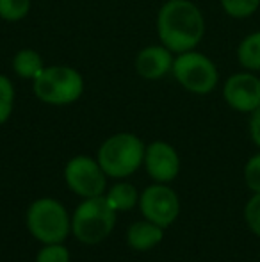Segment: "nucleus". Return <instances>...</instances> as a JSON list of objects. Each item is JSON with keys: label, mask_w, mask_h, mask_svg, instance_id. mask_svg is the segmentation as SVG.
Listing matches in <instances>:
<instances>
[{"label": "nucleus", "mask_w": 260, "mask_h": 262, "mask_svg": "<svg viewBox=\"0 0 260 262\" xmlns=\"http://www.w3.org/2000/svg\"><path fill=\"white\" fill-rule=\"evenodd\" d=\"M159 43L173 54L198 49L207 31L205 16L193 0H166L155 18Z\"/></svg>", "instance_id": "obj_1"}, {"label": "nucleus", "mask_w": 260, "mask_h": 262, "mask_svg": "<svg viewBox=\"0 0 260 262\" xmlns=\"http://www.w3.org/2000/svg\"><path fill=\"white\" fill-rule=\"evenodd\" d=\"M86 90L84 75L68 64H50L32 80V93L39 102L54 107L72 105Z\"/></svg>", "instance_id": "obj_2"}, {"label": "nucleus", "mask_w": 260, "mask_h": 262, "mask_svg": "<svg viewBox=\"0 0 260 262\" xmlns=\"http://www.w3.org/2000/svg\"><path fill=\"white\" fill-rule=\"evenodd\" d=\"M146 145L132 132H116L109 136L97 152V161L111 179H127L134 175L145 161Z\"/></svg>", "instance_id": "obj_3"}, {"label": "nucleus", "mask_w": 260, "mask_h": 262, "mask_svg": "<svg viewBox=\"0 0 260 262\" xmlns=\"http://www.w3.org/2000/svg\"><path fill=\"white\" fill-rule=\"evenodd\" d=\"M116 210L105 196L84 198L72 216V234L82 245H98L112 234L116 225Z\"/></svg>", "instance_id": "obj_4"}, {"label": "nucleus", "mask_w": 260, "mask_h": 262, "mask_svg": "<svg viewBox=\"0 0 260 262\" xmlns=\"http://www.w3.org/2000/svg\"><path fill=\"white\" fill-rule=\"evenodd\" d=\"M25 223L32 237L43 245L64 243L72 232V217L56 198H38L32 202Z\"/></svg>", "instance_id": "obj_5"}, {"label": "nucleus", "mask_w": 260, "mask_h": 262, "mask_svg": "<svg viewBox=\"0 0 260 262\" xmlns=\"http://www.w3.org/2000/svg\"><path fill=\"white\" fill-rule=\"evenodd\" d=\"M171 75L193 95H210L219 84V70L216 62L196 49L175 54Z\"/></svg>", "instance_id": "obj_6"}, {"label": "nucleus", "mask_w": 260, "mask_h": 262, "mask_svg": "<svg viewBox=\"0 0 260 262\" xmlns=\"http://www.w3.org/2000/svg\"><path fill=\"white\" fill-rule=\"evenodd\" d=\"M64 182L82 200L102 196L107 191V175L97 159L89 156H75L66 162Z\"/></svg>", "instance_id": "obj_7"}, {"label": "nucleus", "mask_w": 260, "mask_h": 262, "mask_svg": "<svg viewBox=\"0 0 260 262\" xmlns=\"http://www.w3.org/2000/svg\"><path fill=\"white\" fill-rule=\"evenodd\" d=\"M139 209L143 217L159 227L168 228L177 221L180 214V200L168 184L155 182L141 193Z\"/></svg>", "instance_id": "obj_8"}, {"label": "nucleus", "mask_w": 260, "mask_h": 262, "mask_svg": "<svg viewBox=\"0 0 260 262\" xmlns=\"http://www.w3.org/2000/svg\"><path fill=\"white\" fill-rule=\"evenodd\" d=\"M223 98L230 109L251 114L260 107V77L248 70L232 73L223 84Z\"/></svg>", "instance_id": "obj_9"}, {"label": "nucleus", "mask_w": 260, "mask_h": 262, "mask_svg": "<svg viewBox=\"0 0 260 262\" xmlns=\"http://www.w3.org/2000/svg\"><path fill=\"white\" fill-rule=\"evenodd\" d=\"M143 166L152 180L160 184H170L180 173V156L173 145L168 141H152L146 145Z\"/></svg>", "instance_id": "obj_10"}, {"label": "nucleus", "mask_w": 260, "mask_h": 262, "mask_svg": "<svg viewBox=\"0 0 260 262\" xmlns=\"http://www.w3.org/2000/svg\"><path fill=\"white\" fill-rule=\"evenodd\" d=\"M175 54L162 43L143 47L134 59V68L141 79L145 80H160L171 75Z\"/></svg>", "instance_id": "obj_11"}, {"label": "nucleus", "mask_w": 260, "mask_h": 262, "mask_svg": "<svg viewBox=\"0 0 260 262\" xmlns=\"http://www.w3.org/2000/svg\"><path fill=\"white\" fill-rule=\"evenodd\" d=\"M164 230L166 228L159 227V225L143 217L139 221H134L129 227V230H127V243L135 252H148V250L155 248L157 245L162 243Z\"/></svg>", "instance_id": "obj_12"}, {"label": "nucleus", "mask_w": 260, "mask_h": 262, "mask_svg": "<svg viewBox=\"0 0 260 262\" xmlns=\"http://www.w3.org/2000/svg\"><path fill=\"white\" fill-rule=\"evenodd\" d=\"M45 59L34 49H20L11 59V68L14 75L23 80H34L45 68Z\"/></svg>", "instance_id": "obj_13"}, {"label": "nucleus", "mask_w": 260, "mask_h": 262, "mask_svg": "<svg viewBox=\"0 0 260 262\" xmlns=\"http://www.w3.org/2000/svg\"><path fill=\"white\" fill-rule=\"evenodd\" d=\"M105 200L111 205L116 212H127V210H132L134 207L139 205V191L135 189L134 184L127 182V180H122V182H116L105 191Z\"/></svg>", "instance_id": "obj_14"}, {"label": "nucleus", "mask_w": 260, "mask_h": 262, "mask_svg": "<svg viewBox=\"0 0 260 262\" xmlns=\"http://www.w3.org/2000/svg\"><path fill=\"white\" fill-rule=\"evenodd\" d=\"M237 61L248 72H260V31L244 36L237 45Z\"/></svg>", "instance_id": "obj_15"}, {"label": "nucleus", "mask_w": 260, "mask_h": 262, "mask_svg": "<svg viewBox=\"0 0 260 262\" xmlns=\"http://www.w3.org/2000/svg\"><path fill=\"white\" fill-rule=\"evenodd\" d=\"M32 0H0V20L7 24H18L29 16Z\"/></svg>", "instance_id": "obj_16"}, {"label": "nucleus", "mask_w": 260, "mask_h": 262, "mask_svg": "<svg viewBox=\"0 0 260 262\" xmlns=\"http://www.w3.org/2000/svg\"><path fill=\"white\" fill-rule=\"evenodd\" d=\"M14 102H16V90H14L13 80L0 73V127L7 123L9 118L13 116Z\"/></svg>", "instance_id": "obj_17"}, {"label": "nucleus", "mask_w": 260, "mask_h": 262, "mask_svg": "<svg viewBox=\"0 0 260 262\" xmlns=\"http://www.w3.org/2000/svg\"><path fill=\"white\" fill-rule=\"evenodd\" d=\"M219 4L226 16L233 20H246L253 16L260 7V0H219Z\"/></svg>", "instance_id": "obj_18"}, {"label": "nucleus", "mask_w": 260, "mask_h": 262, "mask_svg": "<svg viewBox=\"0 0 260 262\" xmlns=\"http://www.w3.org/2000/svg\"><path fill=\"white\" fill-rule=\"evenodd\" d=\"M69 250L64 246V243H50L43 245V248L36 253L34 262H69Z\"/></svg>", "instance_id": "obj_19"}, {"label": "nucleus", "mask_w": 260, "mask_h": 262, "mask_svg": "<svg viewBox=\"0 0 260 262\" xmlns=\"http://www.w3.org/2000/svg\"><path fill=\"white\" fill-rule=\"evenodd\" d=\"M244 221L248 228L260 237V193H253V196L244 205Z\"/></svg>", "instance_id": "obj_20"}, {"label": "nucleus", "mask_w": 260, "mask_h": 262, "mask_svg": "<svg viewBox=\"0 0 260 262\" xmlns=\"http://www.w3.org/2000/svg\"><path fill=\"white\" fill-rule=\"evenodd\" d=\"M244 182L251 193H260V152L251 156L244 164Z\"/></svg>", "instance_id": "obj_21"}, {"label": "nucleus", "mask_w": 260, "mask_h": 262, "mask_svg": "<svg viewBox=\"0 0 260 262\" xmlns=\"http://www.w3.org/2000/svg\"><path fill=\"white\" fill-rule=\"evenodd\" d=\"M248 130H250V138L255 143V146L260 150V107L255 109L250 114V123H248Z\"/></svg>", "instance_id": "obj_22"}]
</instances>
